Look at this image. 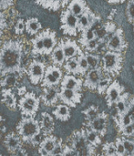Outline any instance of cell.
<instances>
[{"label":"cell","instance_id":"obj_1","mask_svg":"<svg viewBox=\"0 0 134 156\" xmlns=\"http://www.w3.org/2000/svg\"><path fill=\"white\" fill-rule=\"evenodd\" d=\"M25 55V41L22 38L5 40L0 46V78L7 74L20 77L26 71L22 62Z\"/></svg>","mask_w":134,"mask_h":156},{"label":"cell","instance_id":"obj_2","mask_svg":"<svg viewBox=\"0 0 134 156\" xmlns=\"http://www.w3.org/2000/svg\"><path fill=\"white\" fill-rule=\"evenodd\" d=\"M16 133L21 137L24 143L32 144L33 141L41 134V128L39 121L34 117H24L19 121L16 127Z\"/></svg>","mask_w":134,"mask_h":156},{"label":"cell","instance_id":"obj_3","mask_svg":"<svg viewBox=\"0 0 134 156\" xmlns=\"http://www.w3.org/2000/svg\"><path fill=\"white\" fill-rule=\"evenodd\" d=\"M68 145L73 148L77 154L79 156L82 155H95L97 154L96 147L90 145L86 138L85 130L82 129L80 131L74 132L72 135L68 139Z\"/></svg>","mask_w":134,"mask_h":156},{"label":"cell","instance_id":"obj_4","mask_svg":"<svg viewBox=\"0 0 134 156\" xmlns=\"http://www.w3.org/2000/svg\"><path fill=\"white\" fill-rule=\"evenodd\" d=\"M101 62L103 72L111 75V77H116L121 73L122 69V53L112 50H106L103 53Z\"/></svg>","mask_w":134,"mask_h":156},{"label":"cell","instance_id":"obj_5","mask_svg":"<svg viewBox=\"0 0 134 156\" xmlns=\"http://www.w3.org/2000/svg\"><path fill=\"white\" fill-rule=\"evenodd\" d=\"M40 98H38L34 92L26 91L21 96L17 102V107L24 117H35L39 110Z\"/></svg>","mask_w":134,"mask_h":156},{"label":"cell","instance_id":"obj_6","mask_svg":"<svg viewBox=\"0 0 134 156\" xmlns=\"http://www.w3.org/2000/svg\"><path fill=\"white\" fill-rule=\"evenodd\" d=\"M60 29L64 35L76 37L78 35V16H75L69 8L62 11L60 16Z\"/></svg>","mask_w":134,"mask_h":156},{"label":"cell","instance_id":"obj_7","mask_svg":"<svg viewBox=\"0 0 134 156\" xmlns=\"http://www.w3.org/2000/svg\"><path fill=\"white\" fill-rule=\"evenodd\" d=\"M57 65H51L46 68L43 80L41 82V86L44 87H57L60 84L63 79V71Z\"/></svg>","mask_w":134,"mask_h":156},{"label":"cell","instance_id":"obj_8","mask_svg":"<svg viewBox=\"0 0 134 156\" xmlns=\"http://www.w3.org/2000/svg\"><path fill=\"white\" fill-rule=\"evenodd\" d=\"M46 68V63L38 59H33L29 62L26 73L33 85H37L42 82Z\"/></svg>","mask_w":134,"mask_h":156},{"label":"cell","instance_id":"obj_9","mask_svg":"<svg viewBox=\"0 0 134 156\" xmlns=\"http://www.w3.org/2000/svg\"><path fill=\"white\" fill-rule=\"evenodd\" d=\"M81 98H82V93L79 90L59 88L58 100L62 103L67 104L69 107L74 108L78 104H79L81 101Z\"/></svg>","mask_w":134,"mask_h":156},{"label":"cell","instance_id":"obj_10","mask_svg":"<svg viewBox=\"0 0 134 156\" xmlns=\"http://www.w3.org/2000/svg\"><path fill=\"white\" fill-rule=\"evenodd\" d=\"M100 24V18L97 15H95L89 7L86 11L78 16V31L81 32L82 30L89 27H96Z\"/></svg>","mask_w":134,"mask_h":156},{"label":"cell","instance_id":"obj_11","mask_svg":"<svg viewBox=\"0 0 134 156\" xmlns=\"http://www.w3.org/2000/svg\"><path fill=\"white\" fill-rule=\"evenodd\" d=\"M3 144L9 154L16 155L19 154V152L22 149L23 141L17 133L10 132L5 136Z\"/></svg>","mask_w":134,"mask_h":156},{"label":"cell","instance_id":"obj_12","mask_svg":"<svg viewBox=\"0 0 134 156\" xmlns=\"http://www.w3.org/2000/svg\"><path fill=\"white\" fill-rule=\"evenodd\" d=\"M127 48V43L124 38L123 30L122 28H117L113 36L106 44V50H112L117 52H123Z\"/></svg>","mask_w":134,"mask_h":156},{"label":"cell","instance_id":"obj_13","mask_svg":"<svg viewBox=\"0 0 134 156\" xmlns=\"http://www.w3.org/2000/svg\"><path fill=\"white\" fill-rule=\"evenodd\" d=\"M85 125L86 128L97 132L102 137L106 134L108 130V115L105 112H100L95 119L86 122Z\"/></svg>","mask_w":134,"mask_h":156},{"label":"cell","instance_id":"obj_14","mask_svg":"<svg viewBox=\"0 0 134 156\" xmlns=\"http://www.w3.org/2000/svg\"><path fill=\"white\" fill-rule=\"evenodd\" d=\"M103 69L100 66L95 69H90L89 71L85 75V80L83 81V87L91 90V91H96L98 83L103 75Z\"/></svg>","mask_w":134,"mask_h":156},{"label":"cell","instance_id":"obj_15","mask_svg":"<svg viewBox=\"0 0 134 156\" xmlns=\"http://www.w3.org/2000/svg\"><path fill=\"white\" fill-rule=\"evenodd\" d=\"M42 39H43V46H44V52L43 56L50 55L55 47L58 45V37L57 34L54 30L50 28H47L42 30L41 32Z\"/></svg>","mask_w":134,"mask_h":156},{"label":"cell","instance_id":"obj_16","mask_svg":"<svg viewBox=\"0 0 134 156\" xmlns=\"http://www.w3.org/2000/svg\"><path fill=\"white\" fill-rule=\"evenodd\" d=\"M123 92H124V87L121 85L117 80H114L111 83V85L109 86V88L105 92L106 103L110 109L113 105H115V102L118 101V99L122 96Z\"/></svg>","mask_w":134,"mask_h":156},{"label":"cell","instance_id":"obj_17","mask_svg":"<svg viewBox=\"0 0 134 156\" xmlns=\"http://www.w3.org/2000/svg\"><path fill=\"white\" fill-rule=\"evenodd\" d=\"M58 43L62 46V48L65 53L66 60H68L73 57H77L79 54H80L82 52V50H81L80 47L78 45V43L75 40L70 39L69 37H64V38L60 39Z\"/></svg>","mask_w":134,"mask_h":156},{"label":"cell","instance_id":"obj_18","mask_svg":"<svg viewBox=\"0 0 134 156\" xmlns=\"http://www.w3.org/2000/svg\"><path fill=\"white\" fill-rule=\"evenodd\" d=\"M58 90L56 87H44L43 92L40 96L43 103L48 107L54 106L58 101Z\"/></svg>","mask_w":134,"mask_h":156},{"label":"cell","instance_id":"obj_19","mask_svg":"<svg viewBox=\"0 0 134 156\" xmlns=\"http://www.w3.org/2000/svg\"><path fill=\"white\" fill-rule=\"evenodd\" d=\"M60 88L70 89L75 90L81 91L83 88V81L82 80L79 79L73 74H67L63 76V79L60 82Z\"/></svg>","mask_w":134,"mask_h":156},{"label":"cell","instance_id":"obj_20","mask_svg":"<svg viewBox=\"0 0 134 156\" xmlns=\"http://www.w3.org/2000/svg\"><path fill=\"white\" fill-rule=\"evenodd\" d=\"M57 142L58 138L52 134L44 136L43 140L38 145V154L42 156H48L54 149Z\"/></svg>","mask_w":134,"mask_h":156},{"label":"cell","instance_id":"obj_21","mask_svg":"<svg viewBox=\"0 0 134 156\" xmlns=\"http://www.w3.org/2000/svg\"><path fill=\"white\" fill-rule=\"evenodd\" d=\"M39 124L41 128V133L44 136L52 134L55 129V122L54 118L48 112H42L40 114Z\"/></svg>","mask_w":134,"mask_h":156},{"label":"cell","instance_id":"obj_22","mask_svg":"<svg viewBox=\"0 0 134 156\" xmlns=\"http://www.w3.org/2000/svg\"><path fill=\"white\" fill-rule=\"evenodd\" d=\"M2 95V102L11 111H15L17 106V100L16 97L13 89H5L2 88L1 90Z\"/></svg>","mask_w":134,"mask_h":156},{"label":"cell","instance_id":"obj_23","mask_svg":"<svg viewBox=\"0 0 134 156\" xmlns=\"http://www.w3.org/2000/svg\"><path fill=\"white\" fill-rule=\"evenodd\" d=\"M53 115L56 120L60 122H68L70 119V108L64 103L58 104L53 110Z\"/></svg>","mask_w":134,"mask_h":156},{"label":"cell","instance_id":"obj_24","mask_svg":"<svg viewBox=\"0 0 134 156\" xmlns=\"http://www.w3.org/2000/svg\"><path fill=\"white\" fill-rule=\"evenodd\" d=\"M50 60L54 65L62 67L66 61V57L62 46L58 43L50 54Z\"/></svg>","mask_w":134,"mask_h":156},{"label":"cell","instance_id":"obj_25","mask_svg":"<svg viewBox=\"0 0 134 156\" xmlns=\"http://www.w3.org/2000/svg\"><path fill=\"white\" fill-rule=\"evenodd\" d=\"M31 44H32L31 55L33 57L43 56L44 46H43V39H42V36L40 32H38L36 35V37L33 39H31Z\"/></svg>","mask_w":134,"mask_h":156},{"label":"cell","instance_id":"obj_26","mask_svg":"<svg viewBox=\"0 0 134 156\" xmlns=\"http://www.w3.org/2000/svg\"><path fill=\"white\" fill-rule=\"evenodd\" d=\"M19 75L17 74H7L2 78H0V87L5 88V89H14L18 84V79Z\"/></svg>","mask_w":134,"mask_h":156},{"label":"cell","instance_id":"obj_27","mask_svg":"<svg viewBox=\"0 0 134 156\" xmlns=\"http://www.w3.org/2000/svg\"><path fill=\"white\" fill-rule=\"evenodd\" d=\"M89 6L87 5L85 0H71L68 5V7L75 16H79L83 14Z\"/></svg>","mask_w":134,"mask_h":156},{"label":"cell","instance_id":"obj_28","mask_svg":"<svg viewBox=\"0 0 134 156\" xmlns=\"http://www.w3.org/2000/svg\"><path fill=\"white\" fill-rule=\"evenodd\" d=\"M41 28V23L37 17H30L26 20V32H27V34L37 35Z\"/></svg>","mask_w":134,"mask_h":156},{"label":"cell","instance_id":"obj_29","mask_svg":"<svg viewBox=\"0 0 134 156\" xmlns=\"http://www.w3.org/2000/svg\"><path fill=\"white\" fill-rule=\"evenodd\" d=\"M130 94L127 92H123L122 96L118 99V101L115 102V107L117 111V114H122L127 112V108L130 101Z\"/></svg>","mask_w":134,"mask_h":156},{"label":"cell","instance_id":"obj_30","mask_svg":"<svg viewBox=\"0 0 134 156\" xmlns=\"http://www.w3.org/2000/svg\"><path fill=\"white\" fill-rule=\"evenodd\" d=\"M114 121L116 122V126L119 132H121L123 128H125L129 124L132 123V116L129 115L127 112L122 114H117L116 116H114Z\"/></svg>","mask_w":134,"mask_h":156},{"label":"cell","instance_id":"obj_31","mask_svg":"<svg viewBox=\"0 0 134 156\" xmlns=\"http://www.w3.org/2000/svg\"><path fill=\"white\" fill-rule=\"evenodd\" d=\"M64 69L67 71L68 74H73V75H79V62H78V58L73 57L68 60L65 61L64 63Z\"/></svg>","mask_w":134,"mask_h":156},{"label":"cell","instance_id":"obj_32","mask_svg":"<svg viewBox=\"0 0 134 156\" xmlns=\"http://www.w3.org/2000/svg\"><path fill=\"white\" fill-rule=\"evenodd\" d=\"M85 130V134H86V138L88 143L92 145L93 147H98L100 144H101V136L95 131L86 128Z\"/></svg>","mask_w":134,"mask_h":156},{"label":"cell","instance_id":"obj_33","mask_svg":"<svg viewBox=\"0 0 134 156\" xmlns=\"http://www.w3.org/2000/svg\"><path fill=\"white\" fill-rule=\"evenodd\" d=\"M112 82V77L107 73H103V75L101 76L99 83H98V87H97V92L100 95L105 94L107 89L109 88V86L111 85V83Z\"/></svg>","mask_w":134,"mask_h":156},{"label":"cell","instance_id":"obj_34","mask_svg":"<svg viewBox=\"0 0 134 156\" xmlns=\"http://www.w3.org/2000/svg\"><path fill=\"white\" fill-rule=\"evenodd\" d=\"M78 58V62H79V76H85L86 73L90 69V66L85 55V52H81L77 56Z\"/></svg>","mask_w":134,"mask_h":156},{"label":"cell","instance_id":"obj_35","mask_svg":"<svg viewBox=\"0 0 134 156\" xmlns=\"http://www.w3.org/2000/svg\"><path fill=\"white\" fill-rule=\"evenodd\" d=\"M95 38H96V35H95L94 29L92 27H89V28H86L81 31V35L79 39V42L82 47L87 42H89L92 39H95Z\"/></svg>","mask_w":134,"mask_h":156},{"label":"cell","instance_id":"obj_36","mask_svg":"<svg viewBox=\"0 0 134 156\" xmlns=\"http://www.w3.org/2000/svg\"><path fill=\"white\" fill-rule=\"evenodd\" d=\"M85 55H86L90 69H95V68H98V67L100 66V57L98 54L95 55L92 52L86 51Z\"/></svg>","mask_w":134,"mask_h":156},{"label":"cell","instance_id":"obj_37","mask_svg":"<svg viewBox=\"0 0 134 156\" xmlns=\"http://www.w3.org/2000/svg\"><path fill=\"white\" fill-rule=\"evenodd\" d=\"M82 112H83V114L85 115L86 122L91 121V120L95 119V118L99 115V113H100V112H99V108H98L97 106H94V105L89 107L87 110L83 111Z\"/></svg>","mask_w":134,"mask_h":156},{"label":"cell","instance_id":"obj_38","mask_svg":"<svg viewBox=\"0 0 134 156\" xmlns=\"http://www.w3.org/2000/svg\"><path fill=\"white\" fill-rule=\"evenodd\" d=\"M102 154L107 156L117 155V150H116L115 142L106 143V144L103 145V148H102Z\"/></svg>","mask_w":134,"mask_h":156},{"label":"cell","instance_id":"obj_39","mask_svg":"<svg viewBox=\"0 0 134 156\" xmlns=\"http://www.w3.org/2000/svg\"><path fill=\"white\" fill-rule=\"evenodd\" d=\"M125 147L126 155H134V139H130L127 137H122Z\"/></svg>","mask_w":134,"mask_h":156},{"label":"cell","instance_id":"obj_40","mask_svg":"<svg viewBox=\"0 0 134 156\" xmlns=\"http://www.w3.org/2000/svg\"><path fill=\"white\" fill-rule=\"evenodd\" d=\"M82 48L86 51H88V52H94V51H96V50L99 49V48H100V42H99V40L97 38H95V39H92V40L87 42L86 44H84L82 46Z\"/></svg>","mask_w":134,"mask_h":156},{"label":"cell","instance_id":"obj_41","mask_svg":"<svg viewBox=\"0 0 134 156\" xmlns=\"http://www.w3.org/2000/svg\"><path fill=\"white\" fill-rule=\"evenodd\" d=\"M7 16L4 11L0 10V37H2L7 28Z\"/></svg>","mask_w":134,"mask_h":156},{"label":"cell","instance_id":"obj_42","mask_svg":"<svg viewBox=\"0 0 134 156\" xmlns=\"http://www.w3.org/2000/svg\"><path fill=\"white\" fill-rule=\"evenodd\" d=\"M126 16L130 23L134 24V0H130L126 6Z\"/></svg>","mask_w":134,"mask_h":156},{"label":"cell","instance_id":"obj_43","mask_svg":"<svg viewBox=\"0 0 134 156\" xmlns=\"http://www.w3.org/2000/svg\"><path fill=\"white\" fill-rule=\"evenodd\" d=\"M64 150V144H63V141L62 139H58V142L54 147V149L52 150V152L50 153L49 156H57V155H62Z\"/></svg>","mask_w":134,"mask_h":156},{"label":"cell","instance_id":"obj_44","mask_svg":"<svg viewBox=\"0 0 134 156\" xmlns=\"http://www.w3.org/2000/svg\"><path fill=\"white\" fill-rule=\"evenodd\" d=\"M26 30V22L23 18H18L17 21L15 24V33L19 36L23 34V32Z\"/></svg>","mask_w":134,"mask_h":156},{"label":"cell","instance_id":"obj_45","mask_svg":"<svg viewBox=\"0 0 134 156\" xmlns=\"http://www.w3.org/2000/svg\"><path fill=\"white\" fill-rule=\"evenodd\" d=\"M115 145H116V150H117V155L123 156L126 155V151H125V147L122 142V138H117L115 141Z\"/></svg>","mask_w":134,"mask_h":156},{"label":"cell","instance_id":"obj_46","mask_svg":"<svg viewBox=\"0 0 134 156\" xmlns=\"http://www.w3.org/2000/svg\"><path fill=\"white\" fill-rule=\"evenodd\" d=\"M122 137H127V138H132L134 133V123H131L125 128H123L121 132H119Z\"/></svg>","mask_w":134,"mask_h":156},{"label":"cell","instance_id":"obj_47","mask_svg":"<svg viewBox=\"0 0 134 156\" xmlns=\"http://www.w3.org/2000/svg\"><path fill=\"white\" fill-rule=\"evenodd\" d=\"M61 7V0H49V10L58 11Z\"/></svg>","mask_w":134,"mask_h":156},{"label":"cell","instance_id":"obj_48","mask_svg":"<svg viewBox=\"0 0 134 156\" xmlns=\"http://www.w3.org/2000/svg\"><path fill=\"white\" fill-rule=\"evenodd\" d=\"M14 5V0H0V10H6Z\"/></svg>","mask_w":134,"mask_h":156},{"label":"cell","instance_id":"obj_49","mask_svg":"<svg viewBox=\"0 0 134 156\" xmlns=\"http://www.w3.org/2000/svg\"><path fill=\"white\" fill-rule=\"evenodd\" d=\"M126 112L129 115H131V116H133L134 115V96L132 98L130 99L129 105H128V108H127V112Z\"/></svg>","mask_w":134,"mask_h":156},{"label":"cell","instance_id":"obj_50","mask_svg":"<svg viewBox=\"0 0 134 156\" xmlns=\"http://www.w3.org/2000/svg\"><path fill=\"white\" fill-rule=\"evenodd\" d=\"M36 3L46 9L49 8V0H36Z\"/></svg>","mask_w":134,"mask_h":156},{"label":"cell","instance_id":"obj_51","mask_svg":"<svg viewBox=\"0 0 134 156\" xmlns=\"http://www.w3.org/2000/svg\"><path fill=\"white\" fill-rule=\"evenodd\" d=\"M109 4L111 5H117V4H121V3H123L125 2L126 0H106Z\"/></svg>","mask_w":134,"mask_h":156},{"label":"cell","instance_id":"obj_52","mask_svg":"<svg viewBox=\"0 0 134 156\" xmlns=\"http://www.w3.org/2000/svg\"><path fill=\"white\" fill-rule=\"evenodd\" d=\"M26 92V87H22V88H19V89H18L17 94H18L19 96H22V95H24Z\"/></svg>","mask_w":134,"mask_h":156},{"label":"cell","instance_id":"obj_53","mask_svg":"<svg viewBox=\"0 0 134 156\" xmlns=\"http://www.w3.org/2000/svg\"><path fill=\"white\" fill-rule=\"evenodd\" d=\"M71 0H61V7L62 8H65L70 2Z\"/></svg>","mask_w":134,"mask_h":156},{"label":"cell","instance_id":"obj_54","mask_svg":"<svg viewBox=\"0 0 134 156\" xmlns=\"http://www.w3.org/2000/svg\"><path fill=\"white\" fill-rule=\"evenodd\" d=\"M2 122H3V117L0 116V135H1V123H2Z\"/></svg>","mask_w":134,"mask_h":156},{"label":"cell","instance_id":"obj_55","mask_svg":"<svg viewBox=\"0 0 134 156\" xmlns=\"http://www.w3.org/2000/svg\"><path fill=\"white\" fill-rule=\"evenodd\" d=\"M132 122L134 123V115L133 116H132Z\"/></svg>","mask_w":134,"mask_h":156},{"label":"cell","instance_id":"obj_56","mask_svg":"<svg viewBox=\"0 0 134 156\" xmlns=\"http://www.w3.org/2000/svg\"><path fill=\"white\" fill-rule=\"evenodd\" d=\"M2 43H3V40H2V39H1V37H0V46H1V44H2Z\"/></svg>","mask_w":134,"mask_h":156},{"label":"cell","instance_id":"obj_57","mask_svg":"<svg viewBox=\"0 0 134 156\" xmlns=\"http://www.w3.org/2000/svg\"><path fill=\"white\" fill-rule=\"evenodd\" d=\"M133 30H134V27H133Z\"/></svg>","mask_w":134,"mask_h":156}]
</instances>
